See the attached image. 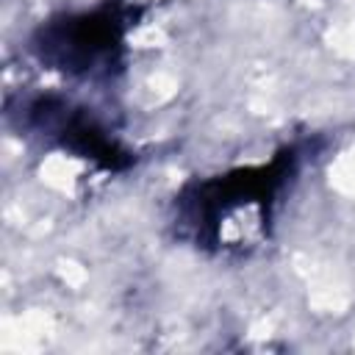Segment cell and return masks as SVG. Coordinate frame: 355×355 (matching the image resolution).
<instances>
[{
	"label": "cell",
	"instance_id": "obj_1",
	"mask_svg": "<svg viewBox=\"0 0 355 355\" xmlns=\"http://www.w3.org/2000/svg\"><path fill=\"white\" fill-rule=\"evenodd\" d=\"M125 19L116 8L69 14L44 22L33 33V53L69 75H108L119 61Z\"/></svg>",
	"mask_w": 355,
	"mask_h": 355
}]
</instances>
